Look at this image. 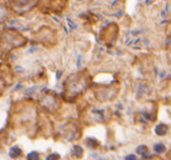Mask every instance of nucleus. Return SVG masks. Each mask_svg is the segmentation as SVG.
I'll use <instances>...</instances> for the list:
<instances>
[{
  "label": "nucleus",
  "mask_w": 171,
  "mask_h": 160,
  "mask_svg": "<svg viewBox=\"0 0 171 160\" xmlns=\"http://www.w3.org/2000/svg\"><path fill=\"white\" fill-rule=\"evenodd\" d=\"M164 150H165V147H164L163 144H156V145L154 146V151L157 152V153H162Z\"/></svg>",
  "instance_id": "0eeeda50"
},
{
  "label": "nucleus",
  "mask_w": 171,
  "mask_h": 160,
  "mask_svg": "<svg viewBox=\"0 0 171 160\" xmlns=\"http://www.w3.org/2000/svg\"><path fill=\"white\" fill-rule=\"evenodd\" d=\"M126 160H136V157L135 155H133V154H130V155H127Z\"/></svg>",
  "instance_id": "9b49d317"
},
{
  "label": "nucleus",
  "mask_w": 171,
  "mask_h": 160,
  "mask_svg": "<svg viewBox=\"0 0 171 160\" xmlns=\"http://www.w3.org/2000/svg\"><path fill=\"white\" fill-rule=\"evenodd\" d=\"M60 159V155L57 153H51L47 157V160H58Z\"/></svg>",
  "instance_id": "1a4fd4ad"
},
{
  "label": "nucleus",
  "mask_w": 171,
  "mask_h": 160,
  "mask_svg": "<svg viewBox=\"0 0 171 160\" xmlns=\"http://www.w3.org/2000/svg\"><path fill=\"white\" fill-rule=\"evenodd\" d=\"M136 152H137L139 154L145 155V153H147V147H145V146H143V145H141V146H139V147H137Z\"/></svg>",
  "instance_id": "6e6552de"
},
{
  "label": "nucleus",
  "mask_w": 171,
  "mask_h": 160,
  "mask_svg": "<svg viewBox=\"0 0 171 160\" xmlns=\"http://www.w3.org/2000/svg\"><path fill=\"white\" fill-rule=\"evenodd\" d=\"M27 159L28 160H40V155H38L37 152L33 151V152H30V153H28Z\"/></svg>",
  "instance_id": "423d86ee"
},
{
  "label": "nucleus",
  "mask_w": 171,
  "mask_h": 160,
  "mask_svg": "<svg viewBox=\"0 0 171 160\" xmlns=\"http://www.w3.org/2000/svg\"><path fill=\"white\" fill-rule=\"evenodd\" d=\"M72 154L77 158H81V154H83V150H81V146H75L73 147V151H72Z\"/></svg>",
  "instance_id": "39448f33"
},
{
  "label": "nucleus",
  "mask_w": 171,
  "mask_h": 160,
  "mask_svg": "<svg viewBox=\"0 0 171 160\" xmlns=\"http://www.w3.org/2000/svg\"><path fill=\"white\" fill-rule=\"evenodd\" d=\"M118 35H119V27H118L115 24H111V25H108V26L104 29L101 37H102V40L106 41L107 43H111V42H113V41L117 39Z\"/></svg>",
  "instance_id": "f257e3e1"
},
{
  "label": "nucleus",
  "mask_w": 171,
  "mask_h": 160,
  "mask_svg": "<svg viewBox=\"0 0 171 160\" xmlns=\"http://www.w3.org/2000/svg\"><path fill=\"white\" fill-rule=\"evenodd\" d=\"M166 131H168V129H166V126L164 124H160L155 127V132L158 134V136H164V134L166 133Z\"/></svg>",
  "instance_id": "20e7f679"
},
{
  "label": "nucleus",
  "mask_w": 171,
  "mask_h": 160,
  "mask_svg": "<svg viewBox=\"0 0 171 160\" xmlns=\"http://www.w3.org/2000/svg\"><path fill=\"white\" fill-rule=\"evenodd\" d=\"M35 0L34 1H30V0H19L15 2V9H17V12H19V9L22 7V5H26V8H30L32 6H34L35 5Z\"/></svg>",
  "instance_id": "f03ea898"
},
{
  "label": "nucleus",
  "mask_w": 171,
  "mask_h": 160,
  "mask_svg": "<svg viewBox=\"0 0 171 160\" xmlns=\"http://www.w3.org/2000/svg\"><path fill=\"white\" fill-rule=\"evenodd\" d=\"M21 153H22V151H21V149L18 147V146H12V147L9 149V152H8L9 157L13 158V159L19 158V157L21 155Z\"/></svg>",
  "instance_id": "7ed1b4c3"
},
{
  "label": "nucleus",
  "mask_w": 171,
  "mask_h": 160,
  "mask_svg": "<svg viewBox=\"0 0 171 160\" xmlns=\"http://www.w3.org/2000/svg\"><path fill=\"white\" fill-rule=\"evenodd\" d=\"M97 144H98V142H96V140H93V139H89V140H87V145H90V147H92V149H93L94 146H97Z\"/></svg>",
  "instance_id": "9d476101"
}]
</instances>
